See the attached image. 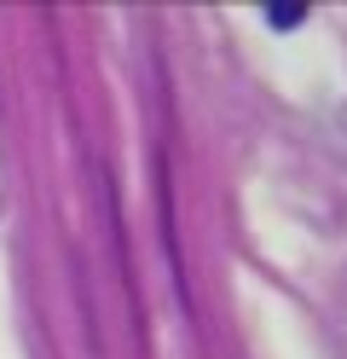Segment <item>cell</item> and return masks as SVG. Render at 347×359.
<instances>
[{
    "label": "cell",
    "instance_id": "obj_1",
    "mask_svg": "<svg viewBox=\"0 0 347 359\" xmlns=\"http://www.w3.org/2000/svg\"><path fill=\"white\" fill-rule=\"evenodd\" d=\"M261 18H266V29H301L307 24V6H266Z\"/></svg>",
    "mask_w": 347,
    "mask_h": 359
}]
</instances>
